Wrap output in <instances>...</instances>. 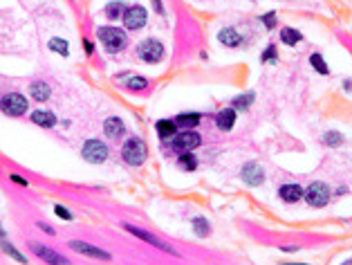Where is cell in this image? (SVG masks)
I'll list each match as a JSON object with an SVG mask.
<instances>
[{"mask_svg": "<svg viewBox=\"0 0 352 265\" xmlns=\"http://www.w3.org/2000/svg\"><path fill=\"white\" fill-rule=\"evenodd\" d=\"M121 157L126 160V164H130V167L144 164V160H146V144H144V139L130 137L121 146Z\"/></svg>", "mask_w": 352, "mask_h": 265, "instance_id": "obj_1", "label": "cell"}, {"mask_svg": "<svg viewBox=\"0 0 352 265\" xmlns=\"http://www.w3.org/2000/svg\"><path fill=\"white\" fill-rule=\"evenodd\" d=\"M99 39H101L103 47L108 52H113V54L115 52H121L128 43L126 34L121 30H117V27H99Z\"/></svg>", "mask_w": 352, "mask_h": 265, "instance_id": "obj_2", "label": "cell"}, {"mask_svg": "<svg viewBox=\"0 0 352 265\" xmlns=\"http://www.w3.org/2000/svg\"><path fill=\"white\" fill-rule=\"evenodd\" d=\"M137 54H139V59L146 61V63H157V61L164 56V45L155 39H146L139 43Z\"/></svg>", "mask_w": 352, "mask_h": 265, "instance_id": "obj_3", "label": "cell"}, {"mask_svg": "<svg viewBox=\"0 0 352 265\" xmlns=\"http://www.w3.org/2000/svg\"><path fill=\"white\" fill-rule=\"evenodd\" d=\"M305 200H308V205L312 207H323L328 205L330 200V189L325 182H312L308 187V191H305Z\"/></svg>", "mask_w": 352, "mask_h": 265, "instance_id": "obj_4", "label": "cell"}, {"mask_svg": "<svg viewBox=\"0 0 352 265\" xmlns=\"http://www.w3.org/2000/svg\"><path fill=\"white\" fill-rule=\"evenodd\" d=\"M2 110L9 117H20L23 113H27V99L18 92H11L2 97Z\"/></svg>", "mask_w": 352, "mask_h": 265, "instance_id": "obj_5", "label": "cell"}, {"mask_svg": "<svg viewBox=\"0 0 352 265\" xmlns=\"http://www.w3.org/2000/svg\"><path fill=\"white\" fill-rule=\"evenodd\" d=\"M200 135L197 132H193V131H184V132H177L175 137L171 139V144H173V148L175 151H180V153H191L193 148H197L200 146Z\"/></svg>", "mask_w": 352, "mask_h": 265, "instance_id": "obj_6", "label": "cell"}, {"mask_svg": "<svg viewBox=\"0 0 352 265\" xmlns=\"http://www.w3.org/2000/svg\"><path fill=\"white\" fill-rule=\"evenodd\" d=\"M81 153H83V157L88 162L99 164L108 157V146L103 142H99V139H88V142L83 144V148H81Z\"/></svg>", "mask_w": 352, "mask_h": 265, "instance_id": "obj_7", "label": "cell"}, {"mask_svg": "<svg viewBox=\"0 0 352 265\" xmlns=\"http://www.w3.org/2000/svg\"><path fill=\"white\" fill-rule=\"evenodd\" d=\"M123 229H126V231H130V234H135V236H137V238H142V241H146L148 245H155V247H159L161 252H168V254L177 256V252L173 250L171 245H166V243H164V241H159V238H157V236L148 234V231L139 229V227H132V225H123Z\"/></svg>", "mask_w": 352, "mask_h": 265, "instance_id": "obj_8", "label": "cell"}, {"mask_svg": "<svg viewBox=\"0 0 352 265\" xmlns=\"http://www.w3.org/2000/svg\"><path fill=\"white\" fill-rule=\"evenodd\" d=\"M123 25H126L128 30H142L144 25H146V9L139 5L128 7L126 14H123Z\"/></svg>", "mask_w": 352, "mask_h": 265, "instance_id": "obj_9", "label": "cell"}, {"mask_svg": "<svg viewBox=\"0 0 352 265\" xmlns=\"http://www.w3.org/2000/svg\"><path fill=\"white\" fill-rule=\"evenodd\" d=\"M68 245H70V250L78 252V254H85V256H90V259H101V261H110V259H113V256L108 254L106 250H99V247H92V245H88V243H81V241H70Z\"/></svg>", "mask_w": 352, "mask_h": 265, "instance_id": "obj_10", "label": "cell"}, {"mask_svg": "<svg viewBox=\"0 0 352 265\" xmlns=\"http://www.w3.org/2000/svg\"><path fill=\"white\" fill-rule=\"evenodd\" d=\"M32 252H34L39 259H43L45 263H49V265H68V259H63V256L59 254V252H54V250H49V247H45V245H32Z\"/></svg>", "mask_w": 352, "mask_h": 265, "instance_id": "obj_11", "label": "cell"}, {"mask_svg": "<svg viewBox=\"0 0 352 265\" xmlns=\"http://www.w3.org/2000/svg\"><path fill=\"white\" fill-rule=\"evenodd\" d=\"M242 180L249 184V187H258L260 182L265 180V173H263V167H260L258 162H249L245 164V169H242Z\"/></svg>", "mask_w": 352, "mask_h": 265, "instance_id": "obj_12", "label": "cell"}, {"mask_svg": "<svg viewBox=\"0 0 352 265\" xmlns=\"http://www.w3.org/2000/svg\"><path fill=\"white\" fill-rule=\"evenodd\" d=\"M103 131H106L108 137H121L123 132H126V126L119 117H108L106 124H103Z\"/></svg>", "mask_w": 352, "mask_h": 265, "instance_id": "obj_13", "label": "cell"}, {"mask_svg": "<svg viewBox=\"0 0 352 265\" xmlns=\"http://www.w3.org/2000/svg\"><path fill=\"white\" fill-rule=\"evenodd\" d=\"M278 193H280V198H283L285 202H299L301 198L305 196V191L299 187V184H283Z\"/></svg>", "mask_w": 352, "mask_h": 265, "instance_id": "obj_14", "label": "cell"}, {"mask_svg": "<svg viewBox=\"0 0 352 265\" xmlns=\"http://www.w3.org/2000/svg\"><path fill=\"white\" fill-rule=\"evenodd\" d=\"M215 124H218V128H220V131H229V128H234V124H235V108H225L222 113H218Z\"/></svg>", "mask_w": 352, "mask_h": 265, "instance_id": "obj_15", "label": "cell"}, {"mask_svg": "<svg viewBox=\"0 0 352 265\" xmlns=\"http://www.w3.org/2000/svg\"><path fill=\"white\" fill-rule=\"evenodd\" d=\"M218 39L222 41L225 45H229V47H238L240 43H242V39H240V34L235 30H231V27H227V30H220V34H218Z\"/></svg>", "mask_w": 352, "mask_h": 265, "instance_id": "obj_16", "label": "cell"}, {"mask_svg": "<svg viewBox=\"0 0 352 265\" xmlns=\"http://www.w3.org/2000/svg\"><path fill=\"white\" fill-rule=\"evenodd\" d=\"M32 122L39 124V126L52 128L54 124H56V117H54V113H47V110H36V113L32 115Z\"/></svg>", "mask_w": 352, "mask_h": 265, "instance_id": "obj_17", "label": "cell"}, {"mask_svg": "<svg viewBox=\"0 0 352 265\" xmlns=\"http://www.w3.org/2000/svg\"><path fill=\"white\" fill-rule=\"evenodd\" d=\"M175 124L177 126H182V128H186V131H191L193 126L200 124V115L197 113H182V115H177Z\"/></svg>", "mask_w": 352, "mask_h": 265, "instance_id": "obj_18", "label": "cell"}, {"mask_svg": "<svg viewBox=\"0 0 352 265\" xmlns=\"http://www.w3.org/2000/svg\"><path fill=\"white\" fill-rule=\"evenodd\" d=\"M30 92L36 101H45V99H49V86L45 81H34L30 86Z\"/></svg>", "mask_w": 352, "mask_h": 265, "instance_id": "obj_19", "label": "cell"}, {"mask_svg": "<svg viewBox=\"0 0 352 265\" xmlns=\"http://www.w3.org/2000/svg\"><path fill=\"white\" fill-rule=\"evenodd\" d=\"M155 128H157V132H159V137H161V139H168V137H175L173 132H175L177 124H175V122H171V119H159Z\"/></svg>", "mask_w": 352, "mask_h": 265, "instance_id": "obj_20", "label": "cell"}, {"mask_svg": "<svg viewBox=\"0 0 352 265\" xmlns=\"http://www.w3.org/2000/svg\"><path fill=\"white\" fill-rule=\"evenodd\" d=\"M177 167L182 169V171H193V169L197 167V160L193 153H182L180 160H177Z\"/></svg>", "mask_w": 352, "mask_h": 265, "instance_id": "obj_21", "label": "cell"}, {"mask_svg": "<svg viewBox=\"0 0 352 265\" xmlns=\"http://www.w3.org/2000/svg\"><path fill=\"white\" fill-rule=\"evenodd\" d=\"M2 250H5L7 254L11 256V259H16V261H18V263H27V259H25V256L20 254V252L16 250V247L11 245L9 241H7V234H5V231H2Z\"/></svg>", "mask_w": 352, "mask_h": 265, "instance_id": "obj_22", "label": "cell"}, {"mask_svg": "<svg viewBox=\"0 0 352 265\" xmlns=\"http://www.w3.org/2000/svg\"><path fill=\"white\" fill-rule=\"evenodd\" d=\"M280 41L287 45H296L301 41V34L296 30H292V27H283V30H280Z\"/></svg>", "mask_w": 352, "mask_h": 265, "instance_id": "obj_23", "label": "cell"}, {"mask_svg": "<svg viewBox=\"0 0 352 265\" xmlns=\"http://www.w3.org/2000/svg\"><path fill=\"white\" fill-rule=\"evenodd\" d=\"M49 49H54V52H59V54H63V56H68V41H63V39H52L49 41Z\"/></svg>", "mask_w": 352, "mask_h": 265, "instance_id": "obj_24", "label": "cell"}, {"mask_svg": "<svg viewBox=\"0 0 352 265\" xmlns=\"http://www.w3.org/2000/svg\"><path fill=\"white\" fill-rule=\"evenodd\" d=\"M310 63H312V68H316V72L328 74V65H325V61H323L321 54H312L310 56Z\"/></svg>", "mask_w": 352, "mask_h": 265, "instance_id": "obj_25", "label": "cell"}, {"mask_svg": "<svg viewBox=\"0 0 352 265\" xmlns=\"http://www.w3.org/2000/svg\"><path fill=\"white\" fill-rule=\"evenodd\" d=\"M251 101H254V92H247V94H242V97H238L234 101V108H249L251 106Z\"/></svg>", "mask_w": 352, "mask_h": 265, "instance_id": "obj_26", "label": "cell"}, {"mask_svg": "<svg viewBox=\"0 0 352 265\" xmlns=\"http://www.w3.org/2000/svg\"><path fill=\"white\" fill-rule=\"evenodd\" d=\"M193 229H196L197 236L209 234V222H206V218H196V221H193Z\"/></svg>", "mask_w": 352, "mask_h": 265, "instance_id": "obj_27", "label": "cell"}, {"mask_svg": "<svg viewBox=\"0 0 352 265\" xmlns=\"http://www.w3.org/2000/svg\"><path fill=\"white\" fill-rule=\"evenodd\" d=\"M119 14H121V2H110V5L106 7V16L108 18H119Z\"/></svg>", "mask_w": 352, "mask_h": 265, "instance_id": "obj_28", "label": "cell"}, {"mask_svg": "<svg viewBox=\"0 0 352 265\" xmlns=\"http://www.w3.org/2000/svg\"><path fill=\"white\" fill-rule=\"evenodd\" d=\"M148 86V81L144 77H132L130 81H128V88L130 90H144Z\"/></svg>", "mask_w": 352, "mask_h": 265, "instance_id": "obj_29", "label": "cell"}, {"mask_svg": "<svg viewBox=\"0 0 352 265\" xmlns=\"http://www.w3.org/2000/svg\"><path fill=\"white\" fill-rule=\"evenodd\" d=\"M325 144H334V146H339V144H343V137L341 135H337V132H328V135H325Z\"/></svg>", "mask_w": 352, "mask_h": 265, "instance_id": "obj_30", "label": "cell"}, {"mask_svg": "<svg viewBox=\"0 0 352 265\" xmlns=\"http://www.w3.org/2000/svg\"><path fill=\"white\" fill-rule=\"evenodd\" d=\"M54 211H56V216L59 218H65V221H72V214H70L65 207H61V205H56L54 207Z\"/></svg>", "mask_w": 352, "mask_h": 265, "instance_id": "obj_31", "label": "cell"}, {"mask_svg": "<svg viewBox=\"0 0 352 265\" xmlns=\"http://www.w3.org/2000/svg\"><path fill=\"white\" fill-rule=\"evenodd\" d=\"M263 20H265V25H267L269 30H272V27H274V11H272V14H267V16H263Z\"/></svg>", "mask_w": 352, "mask_h": 265, "instance_id": "obj_32", "label": "cell"}, {"mask_svg": "<svg viewBox=\"0 0 352 265\" xmlns=\"http://www.w3.org/2000/svg\"><path fill=\"white\" fill-rule=\"evenodd\" d=\"M274 56H276V52H274V47H269V49H267V52H265V54H263V61H272V59H274Z\"/></svg>", "mask_w": 352, "mask_h": 265, "instance_id": "obj_33", "label": "cell"}, {"mask_svg": "<svg viewBox=\"0 0 352 265\" xmlns=\"http://www.w3.org/2000/svg\"><path fill=\"white\" fill-rule=\"evenodd\" d=\"M11 180H14V182H18V184H23V187H27V180H23L20 176H11Z\"/></svg>", "mask_w": 352, "mask_h": 265, "instance_id": "obj_34", "label": "cell"}, {"mask_svg": "<svg viewBox=\"0 0 352 265\" xmlns=\"http://www.w3.org/2000/svg\"><path fill=\"white\" fill-rule=\"evenodd\" d=\"M153 5H155L157 14H164V7H161V2H159V0H153Z\"/></svg>", "mask_w": 352, "mask_h": 265, "instance_id": "obj_35", "label": "cell"}, {"mask_svg": "<svg viewBox=\"0 0 352 265\" xmlns=\"http://www.w3.org/2000/svg\"><path fill=\"white\" fill-rule=\"evenodd\" d=\"M39 227H40L43 231H47V234H54V229H52L49 225H45V222H39Z\"/></svg>", "mask_w": 352, "mask_h": 265, "instance_id": "obj_36", "label": "cell"}, {"mask_svg": "<svg viewBox=\"0 0 352 265\" xmlns=\"http://www.w3.org/2000/svg\"><path fill=\"white\" fill-rule=\"evenodd\" d=\"M85 43V52H88V54H92V43H90V41H83Z\"/></svg>", "mask_w": 352, "mask_h": 265, "instance_id": "obj_37", "label": "cell"}, {"mask_svg": "<svg viewBox=\"0 0 352 265\" xmlns=\"http://www.w3.org/2000/svg\"><path fill=\"white\" fill-rule=\"evenodd\" d=\"M285 265H305V263H285Z\"/></svg>", "mask_w": 352, "mask_h": 265, "instance_id": "obj_38", "label": "cell"}, {"mask_svg": "<svg viewBox=\"0 0 352 265\" xmlns=\"http://www.w3.org/2000/svg\"><path fill=\"white\" fill-rule=\"evenodd\" d=\"M343 265H352V261H348V263H343Z\"/></svg>", "mask_w": 352, "mask_h": 265, "instance_id": "obj_39", "label": "cell"}]
</instances>
